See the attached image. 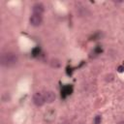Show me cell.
Returning <instances> with one entry per match:
<instances>
[{
    "label": "cell",
    "mask_w": 124,
    "mask_h": 124,
    "mask_svg": "<svg viewBox=\"0 0 124 124\" xmlns=\"http://www.w3.org/2000/svg\"><path fill=\"white\" fill-rule=\"evenodd\" d=\"M0 62L2 66L5 67H11L13 65H15L17 62V55L15 52L12 51H7L5 53H3L0 57Z\"/></svg>",
    "instance_id": "6da1fadb"
},
{
    "label": "cell",
    "mask_w": 124,
    "mask_h": 124,
    "mask_svg": "<svg viewBox=\"0 0 124 124\" xmlns=\"http://www.w3.org/2000/svg\"><path fill=\"white\" fill-rule=\"evenodd\" d=\"M29 22L32 26H40L43 22V16L42 15H37V14H32V16L29 18Z\"/></svg>",
    "instance_id": "7a4b0ae2"
},
{
    "label": "cell",
    "mask_w": 124,
    "mask_h": 124,
    "mask_svg": "<svg viewBox=\"0 0 124 124\" xmlns=\"http://www.w3.org/2000/svg\"><path fill=\"white\" fill-rule=\"evenodd\" d=\"M38 52H40V49H39V48H35V49L33 50V55H34V56H36Z\"/></svg>",
    "instance_id": "30bf717a"
},
{
    "label": "cell",
    "mask_w": 124,
    "mask_h": 124,
    "mask_svg": "<svg viewBox=\"0 0 124 124\" xmlns=\"http://www.w3.org/2000/svg\"><path fill=\"white\" fill-rule=\"evenodd\" d=\"M44 95H45V100H46V103H49V104L52 103V102H54L55 99H56L55 93H54L53 91H51V90L46 91Z\"/></svg>",
    "instance_id": "277c9868"
},
{
    "label": "cell",
    "mask_w": 124,
    "mask_h": 124,
    "mask_svg": "<svg viewBox=\"0 0 124 124\" xmlns=\"http://www.w3.org/2000/svg\"><path fill=\"white\" fill-rule=\"evenodd\" d=\"M71 91H72V87L71 86H66V87L63 88V90L61 92V95H63V97H65L66 95L71 94Z\"/></svg>",
    "instance_id": "8992f818"
},
{
    "label": "cell",
    "mask_w": 124,
    "mask_h": 124,
    "mask_svg": "<svg viewBox=\"0 0 124 124\" xmlns=\"http://www.w3.org/2000/svg\"><path fill=\"white\" fill-rule=\"evenodd\" d=\"M119 124H124V121H122V122H120Z\"/></svg>",
    "instance_id": "7c38bea8"
},
{
    "label": "cell",
    "mask_w": 124,
    "mask_h": 124,
    "mask_svg": "<svg viewBox=\"0 0 124 124\" xmlns=\"http://www.w3.org/2000/svg\"><path fill=\"white\" fill-rule=\"evenodd\" d=\"M123 70H124V68L122 66H119L118 67V72H123Z\"/></svg>",
    "instance_id": "8fae6325"
},
{
    "label": "cell",
    "mask_w": 124,
    "mask_h": 124,
    "mask_svg": "<svg viewBox=\"0 0 124 124\" xmlns=\"http://www.w3.org/2000/svg\"><path fill=\"white\" fill-rule=\"evenodd\" d=\"M32 11H33V14L42 15L44 13V11H45V6L42 3H36V4L33 5Z\"/></svg>",
    "instance_id": "5b68a950"
},
{
    "label": "cell",
    "mask_w": 124,
    "mask_h": 124,
    "mask_svg": "<svg viewBox=\"0 0 124 124\" xmlns=\"http://www.w3.org/2000/svg\"><path fill=\"white\" fill-rule=\"evenodd\" d=\"M101 120H102L101 116H100V115H97V116H95L94 123H95V124H100V123H101Z\"/></svg>",
    "instance_id": "9c48e42d"
},
{
    "label": "cell",
    "mask_w": 124,
    "mask_h": 124,
    "mask_svg": "<svg viewBox=\"0 0 124 124\" xmlns=\"http://www.w3.org/2000/svg\"><path fill=\"white\" fill-rule=\"evenodd\" d=\"M50 65H51V67L59 68V67H60V62H59V60H57V59H52L51 62H50Z\"/></svg>",
    "instance_id": "52a82bcc"
},
{
    "label": "cell",
    "mask_w": 124,
    "mask_h": 124,
    "mask_svg": "<svg viewBox=\"0 0 124 124\" xmlns=\"http://www.w3.org/2000/svg\"><path fill=\"white\" fill-rule=\"evenodd\" d=\"M33 102L36 106L38 107H41L43 106L45 103H46V100H45V95L42 93V92H36L34 95H33Z\"/></svg>",
    "instance_id": "3957f363"
},
{
    "label": "cell",
    "mask_w": 124,
    "mask_h": 124,
    "mask_svg": "<svg viewBox=\"0 0 124 124\" xmlns=\"http://www.w3.org/2000/svg\"><path fill=\"white\" fill-rule=\"evenodd\" d=\"M113 78H114L113 74H108V75H106V77H105V79H106L107 81H111V80H113Z\"/></svg>",
    "instance_id": "ba28073f"
}]
</instances>
